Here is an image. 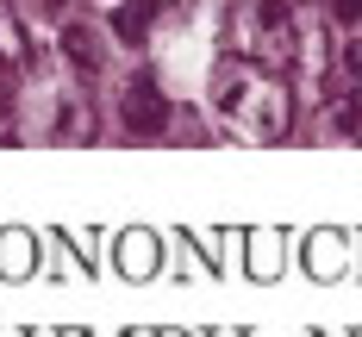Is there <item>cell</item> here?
<instances>
[{"instance_id":"10","label":"cell","mask_w":362,"mask_h":337,"mask_svg":"<svg viewBox=\"0 0 362 337\" xmlns=\"http://www.w3.org/2000/svg\"><path fill=\"white\" fill-rule=\"evenodd\" d=\"M337 19H344V25H356V19H362V0H337Z\"/></svg>"},{"instance_id":"7","label":"cell","mask_w":362,"mask_h":337,"mask_svg":"<svg viewBox=\"0 0 362 337\" xmlns=\"http://www.w3.org/2000/svg\"><path fill=\"white\" fill-rule=\"evenodd\" d=\"M150 25H156V0H132V6H119V19H112V32L125 37V44H144Z\"/></svg>"},{"instance_id":"6","label":"cell","mask_w":362,"mask_h":337,"mask_svg":"<svg viewBox=\"0 0 362 337\" xmlns=\"http://www.w3.org/2000/svg\"><path fill=\"white\" fill-rule=\"evenodd\" d=\"M325 131L331 138H362V88L356 94H337L325 107Z\"/></svg>"},{"instance_id":"4","label":"cell","mask_w":362,"mask_h":337,"mask_svg":"<svg viewBox=\"0 0 362 337\" xmlns=\"http://www.w3.org/2000/svg\"><path fill=\"white\" fill-rule=\"evenodd\" d=\"M293 69H300L306 88H319L325 69H331V32H325V19H319L313 6L300 13V57H293Z\"/></svg>"},{"instance_id":"3","label":"cell","mask_w":362,"mask_h":337,"mask_svg":"<svg viewBox=\"0 0 362 337\" xmlns=\"http://www.w3.org/2000/svg\"><path fill=\"white\" fill-rule=\"evenodd\" d=\"M119 125H125L132 138H156V131L169 125V100H163V88H156L150 75H132V81H125V94H119Z\"/></svg>"},{"instance_id":"1","label":"cell","mask_w":362,"mask_h":337,"mask_svg":"<svg viewBox=\"0 0 362 337\" xmlns=\"http://www.w3.org/2000/svg\"><path fill=\"white\" fill-rule=\"evenodd\" d=\"M213 107L250 144H275V138L293 131V94H288V81H281V69H262L244 50L213 69Z\"/></svg>"},{"instance_id":"5","label":"cell","mask_w":362,"mask_h":337,"mask_svg":"<svg viewBox=\"0 0 362 337\" xmlns=\"http://www.w3.org/2000/svg\"><path fill=\"white\" fill-rule=\"evenodd\" d=\"M32 63V44H25V25H19V13L0 0V81H13V75H25Z\"/></svg>"},{"instance_id":"8","label":"cell","mask_w":362,"mask_h":337,"mask_svg":"<svg viewBox=\"0 0 362 337\" xmlns=\"http://www.w3.org/2000/svg\"><path fill=\"white\" fill-rule=\"evenodd\" d=\"M63 57H69L81 75H94V69H100V50H94V37L81 32V25H69V32H63Z\"/></svg>"},{"instance_id":"2","label":"cell","mask_w":362,"mask_h":337,"mask_svg":"<svg viewBox=\"0 0 362 337\" xmlns=\"http://www.w3.org/2000/svg\"><path fill=\"white\" fill-rule=\"evenodd\" d=\"M300 13H306V0H250L238 13V50L256 57L262 69L288 75L300 57Z\"/></svg>"},{"instance_id":"9","label":"cell","mask_w":362,"mask_h":337,"mask_svg":"<svg viewBox=\"0 0 362 337\" xmlns=\"http://www.w3.org/2000/svg\"><path fill=\"white\" fill-rule=\"evenodd\" d=\"M337 63H344V75H350V88H362V44H350Z\"/></svg>"}]
</instances>
